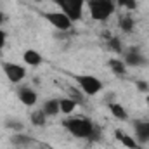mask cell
Here are the masks:
<instances>
[{
  "mask_svg": "<svg viewBox=\"0 0 149 149\" xmlns=\"http://www.w3.org/2000/svg\"><path fill=\"white\" fill-rule=\"evenodd\" d=\"M23 61L28 64V66H40L42 64V56H40V52L37 50H33V49H28V50H24V54H23Z\"/></svg>",
  "mask_w": 149,
  "mask_h": 149,
  "instance_id": "30bf717a",
  "label": "cell"
},
{
  "mask_svg": "<svg viewBox=\"0 0 149 149\" xmlns=\"http://www.w3.org/2000/svg\"><path fill=\"white\" fill-rule=\"evenodd\" d=\"M109 68H111L113 73L118 74V76H123L125 71H127V64L123 61H120V59H111L109 61Z\"/></svg>",
  "mask_w": 149,
  "mask_h": 149,
  "instance_id": "2e32d148",
  "label": "cell"
},
{
  "mask_svg": "<svg viewBox=\"0 0 149 149\" xmlns=\"http://www.w3.org/2000/svg\"><path fill=\"white\" fill-rule=\"evenodd\" d=\"M73 80L78 83V87H80V90L85 94V95H97L102 88H104V83L97 78V76H94V74H73Z\"/></svg>",
  "mask_w": 149,
  "mask_h": 149,
  "instance_id": "3957f363",
  "label": "cell"
},
{
  "mask_svg": "<svg viewBox=\"0 0 149 149\" xmlns=\"http://www.w3.org/2000/svg\"><path fill=\"white\" fill-rule=\"evenodd\" d=\"M120 28H121L125 33H132L134 28H135V21H134L130 16H123V17H120Z\"/></svg>",
  "mask_w": 149,
  "mask_h": 149,
  "instance_id": "e0dca14e",
  "label": "cell"
},
{
  "mask_svg": "<svg viewBox=\"0 0 149 149\" xmlns=\"http://www.w3.org/2000/svg\"><path fill=\"white\" fill-rule=\"evenodd\" d=\"M2 70H3V73H5L7 80H9L10 83H19V81H23L24 76H26L24 66H21V64H17V63H3V64H2Z\"/></svg>",
  "mask_w": 149,
  "mask_h": 149,
  "instance_id": "8992f818",
  "label": "cell"
},
{
  "mask_svg": "<svg viewBox=\"0 0 149 149\" xmlns=\"http://www.w3.org/2000/svg\"><path fill=\"white\" fill-rule=\"evenodd\" d=\"M148 104H149V97H148Z\"/></svg>",
  "mask_w": 149,
  "mask_h": 149,
  "instance_id": "4316f807",
  "label": "cell"
},
{
  "mask_svg": "<svg viewBox=\"0 0 149 149\" xmlns=\"http://www.w3.org/2000/svg\"><path fill=\"white\" fill-rule=\"evenodd\" d=\"M30 120H31V123H33L35 127H43V125H45V121H47V114L42 111V109H38V111L31 113Z\"/></svg>",
  "mask_w": 149,
  "mask_h": 149,
  "instance_id": "ac0fdd59",
  "label": "cell"
},
{
  "mask_svg": "<svg viewBox=\"0 0 149 149\" xmlns=\"http://www.w3.org/2000/svg\"><path fill=\"white\" fill-rule=\"evenodd\" d=\"M123 63L127 66H130V68H139V66H144L146 64V57L141 54V50L137 47H134V49H130L125 54V61Z\"/></svg>",
  "mask_w": 149,
  "mask_h": 149,
  "instance_id": "52a82bcc",
  "label": "cell"
},
{
  "mask_svg": "<svg viewBox=\"0 0 149 149\" xmlns=\"http://www.w3.org/2000/svg\"><path fill=\"white\" fill-rule=\"evenodd\" d=\"M17 97H19V101H21L24 106H35L37 101H38L37 92H35L33 88H30V87H21V88L17 90Z\"/></svg>",
  "mask_w": 149,
  "mask_h": 149,
  "instance_id": "ba28073f",
  "label": "cell"
},
{
  "mask_svg": "<svg viewBox=\"0 0 149 149\" xmlns=\"http://www.w3.org/2000/svg\"><path fill=\"white\" fill-rule=\"evenodd\" d=\"M134 132L137 142H148L149 141V121H135L134 123Z\"/></svg>",
  "mask_w": 149,
  "mask_h": 149,
  "instance_id": "9c48e42d",
  "label": "cell"
},
{
  "mask_svg": "<svg viewBox=\"0 0 149 149\" xmlns=\"http://www.w3.org/2000/svg\"><path fill=\"white\" fill-rule=\"evenodd\" d=\"M5 42H7V33L0 28V49H3V45H5Z\"/></svg>",
  "mask_w": 149,
  "mask_h": 149,
  "instance_id": "603a6c76",
  "label": "cell"
},
{
  "mask_svg": "<svg viewBox=\"0 0 149 149\" xmlns=\"http://www.w3.org/2000/svg\"><path fill=\"white\" fill-rule=\"evenodd\" d=\"M10 142H12L16 148H24V146H30V144H31V137L24 135L23 132H16V134L10 137Z\"/></svg>",
  "mask_w": 149,
  "mask_h": 149,
  "instance_id": "9a60e30c",
  "label": "cell"
},
{
  "mask_svg": "<svg viewBox=\"0 0 149 149\" xmlns=\"http://www.w3.org/2000/svg\"><path fill=\"white\" fill-rule=\"evenodd\" d=\"M43 17L59 31H68L71 28V24H73V21L61 10L59 12H43Z\"/></svg>",
  "mask_w": 149,
  "mask_h": 149,
  "instance_id": "5b68a950",
  "label": "cell"
},
{
  "mask_svg": "<svg viewBox=\"0 0 149 149\" xmlns=\"http://www.w3.org/2000/svg\"><path fill=\"white\" fill-rule=\"evenodd\" d=\"M42 111L47 114V118H49V116H56V114H59V113H61L59 99H49V101H45L43 106H42Z\"/></svg>",
  "mask_w": 149,
  "mask_h": 149,
  "instance_id": "8fae6325",
  "label": "cell"
},
{
  "mask_svg": "<svg viewBox=\"0 0 149 149\" xmlns=\"http://www.w3.org/2000/svg\"><path fill=\"white\" fill-rule=\"evenodd\" d=\"M88 10L92 19L108 21L114 12V0H88Z\"/></svg>",
  "mask_w": 149,
  "mask_h": 149,
  "instance_id": "7a4b0ae2",
  "label": "cell"
},
{
  "mask_svg": "<svg viewBox=\"0 0 149 149\" xmlns=\"http://www.w3.org/2000/svg\"><path fill=\"white\" fill-rule=\"evenodd\" d=\"M64 127L76 139H90L95 130V125L87 118H70L64 121Z\"/></svg>",
  "mask_w": 149,
  "mask_h": 149,
  "instance_id": "6da1fadb",
  "label": "cell"
},
{
  "mask_svg": "<svg viewBox=\"0 0 149 149\" xmlns=\"http://www.w3.org/2000/svg\"><path fill=\"white\" fill-rule=\"evenodd\" d=\"M56 5H59L61 12H64L71 21H80L83 16V7L87 0H52Z\"/></svg>",
  "mask_w": 149,
  "mask_h": 149,
  "instance_id": "277c9868",
  "label": "cell"
},
{
  "mask_svg": "<svg viewBox=\"0 0 149 149\" xmlns=\"http://www.w3.org/2000/svg\"><path fill=\"white\" fill-rule=\"evenodd\" d=\"M135 85H137V90H139V92H149V83H148V81L139 80Z\"/></svg>",
  "mask_w": 149,
  "mask_h": 149,
  "instance_id": "44dd1931",
  "label": "cell"
},
{
  "mask_svg": "<svg viewBox=\"0 0 149 149\" xmlns=\"http://www.w3.org/2000/svg\"><path fill=\"white\" fill-rule=\"evenodd\" d=\"M114 137L125 146V148H128V149H139V144H137V141L134 139V137H130V135H125V134H121L120 130H116L114 132Z\"/></svg>",
  "mask_w": 149,
  "mask_h": 149,
  "instance_id": "4fadbf2b",
  "label": "cell"
},
{
  "mask_svg": "<svg viewBox=\"0 0 149 149\" xmlns=\"http://www.w3.org/2000/svg\"><path fill=\"white\" fill-rule=\"evenodd\" d=\"M5 127L10 128V130H14V132H23L24 130V125L19 120H7L5 121Z\"/></svg>",
  "mask_w": 149,
  "mask_h": 149,
  "instance_id": "d6986e66",
  "label": "cell"
},
{
  "mask_svg": "<svg viewBox=\"0 0 149 149\" xmlns=\"http://www.w3.org/2000/svg\"><path fill=\"white\" fill-rule=\"evenodd\" d=\"M76 106H78V102L74 99H71V97L59 99V108H61V113H64V114H71L76 109Z\"/></svg>",
  "mask_w": 149,
  "mask_h": 149,
  "instance_id": "5bb4252c",
  "label": "cell"
},
{
  "mask_svg": "<svg viewBox=\"0 0 149 149\" xmlns=\"http://www.w3.org/2000/svg\"><path fill=\"white\" fill-rule=\"evenodd\" d=\"M5 21H7V16H5V14H3V12L0 10V24H3Z\"/></svg>",
  "mask_w": 149,
  "mask_h": 149,
  "instance_id": "d4e9b609",
  "label": "cell"
},
{
  "mask_svg": "<svg viewBox=\"0 0 149 149\" xmlns=\"http://www.w3.org/2000/svg\"><path fill=\"white\" fill-rule=\"evenodd\" d=\"M108 109H109V113H111L116 120H121V121H125V120L128 118L127 109H125V108H123L120 102H109V104H108Z\"/></svg>",
  "mask_w": 149,
  "mask_h": 149,
  "instance_id": "7c38bea8",
  "label": "cell"
},
{
  "mask_svg": "<svg viewBox=\"0 0 149 149\" xmlns=\"http://www.w3.org/2000/svg\"><path fill=\"white\" fill-rule=\"evenodd\" d=\"M109 49L111 50H114L116 54H120L123 49H121V42H120V38H116V37H113L111 40H109Z\"/></svg>",
  "mask_w": 149,
  "mask_h": 149,
  "instance_id": "ffe728a7",
  "label": "cell"
},
{
  "mask_svg": "<svg viewBox=\"0 0 149 149\" xmlns=\"http://www.w3.org/2000/svg\"><path fill=\"white\" fill-rule=\"evenodd\" d=\"M114 2H116L118 5H127V2H128V0H114Z\"/></svg>",
  "mask_w": 149,
  "mask_h": 149,
  "instance_id": "484cf974",
  "label": "cell"
},
{
  "mask_svg": "<svg viewBox=\"0 0 149 149\" xmlns=\"http://www.w3.org/2000/svg\"><path fill=\"white\" fill-rule=\"evenodd\" d=\"M70 97H71V99H74L76 102H80V101H81V95H80V92H78V90H74L73 87H70Z\"/></svg>",
  "mask_w": 149,
  "mask_h": 149,
  "instance_id": "7402d4cb",
  "label": "cell"
},
{
  "mask_svg": "<svg viewBox=\"0 0 149 149\" xmlns=\"http://www.w3.org/2000/svg\"><path fill=\"white\" fill-rule=\"evenodd\" d=\"M125 7H128V9H135V0H128Z\"/></svg>",
  "mask_w": 149,
  "mask_h": 149,
  "instance_id": "cb8c5ba5",
  "label": "cell"
}]
</instances>
